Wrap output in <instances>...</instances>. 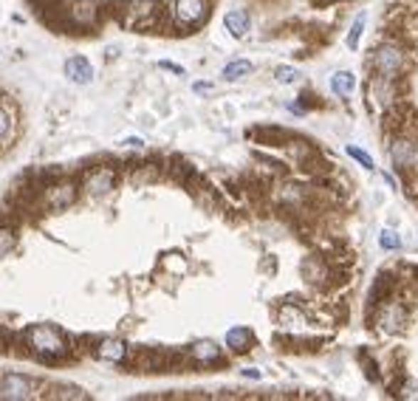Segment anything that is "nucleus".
Masks as SVG:
<instances>
[{"mask_svg": "<svg viewBox=\"0 0 418 401\" xmlns=\"http://www.w3.org/2000/svg\"><path fill=\"white\" fill-rule=\"evenodd\" d=\"M14 246H17V235L9 226H0V257H6L9 251H14Z\"/></svg>", "mask_w": 418, "mask_h": 401, "instance_id": "nucleus-22", "label": "nucleus"}, {"mask_svg": "<svg viewBox=\"0 0 418 401\" xmlns=\"http://www.w3.org/2000/svg\"><path fill=\"white\" fill-rule=\"evenodd\" d=\"M189 356H192L198 365H212V362L221 359V348H218L212 339H201V342H195V345L189 348Z\"/></svg>", "mask_w": 418, "mask_h": 401, "instance_id": "nucleus-16", "label": "nucleus"}, {"mask_svg": "<svg viewBox=\"0 0 418 401\" xmlns=\"http://www.w3.org/2000/svg\"><path fill=\"white\" fill-rule=\"evenodd\" d=\"M172 17L178 26L192 28L207 17V0H172Z\"/></svg>", "mask_w": 418, "mask_h": 401, "instance_id": "nucleus-7", "label": "nucleus"}, {"mask_svg": "<svg viewBox=\"0 0 418 401\" xmlns=\"http://www.w3.org/2000/svg\"><path fill=\"white\" fill-rule=\"evenodd\" d=\"M373 322L382 333H402L404 325H407V308L404 303H399L396 297H385L382 303H376V314H373Z\"/></svg>", "mask_w": 418, "mask_h": 401, "instance_id": "nucleus-4", "label": "nucleus"}, {"mask_svg": "<svg viewBox=\"0 0 418 401\" xmlns=\"http://www.w3.org/2000/svg\"><path fill=\"white\" fill-rule=\"evenodd\" d=\"M26 345L31 348V353L46 356V359H54V356H66L68 353V339L54 325H31L26 330Z\"/></svg>", "mask_w": 418, "mask_h": 401, "instance_id": "nucleus-1", "label": "nucleus"}, {"mask_svg": "<svg viewBox=\"0 0 418 401\" xmlns=\"http://www.w3.org/2000/svg\"><path fill=\"white\" fill-rule=\"evenodd\" d=\"M71 23L74 26H80V28H88V26H93V20H96V3L93 0H77L74 6H71Z\"/></svg>", "mask_w": 418, "mask_h": 401, "instance_id": "nucleus-17", "label": "nucleus"}, {"mask_svg": "<svg viewBox=\"0 0 418 401\" xmlns=\"http://www.w3.org/2000/svg\"><path fill=\"white\" fill-rule=\"evenodd\" d=\"M362 28H365V17L359 14V17H356V23H353V28H350V34H348V46H350V48H359V40H362Z\"/></svg>", "mask_w": 418, "mask_h": 401, "instance_id": "nucleus-23", "label": "nucleus"}, {"mask_svg": "<svg viewBox=\"0 0 418 401\" xmlns=\"http://www.w3.org/2000/svg\"><path fill=\"white\" fill-rule=\"evenodd\" d=\"M66 77L71 82H77V85H88V82L93 80V66L85 57H71L66 63Z\"/></svg>", "mask_w": 418, "mask_h": 401, "instance_id": "nucleus-14", "label": "nucleus"}, {"mask_svg": "<svg viewBox=\"0 0 418 401\" xmlns=\"http://www.w3.org/2000/svg\"><path fill=\"white\" fill-rule=\"evenodd\" d=\"M280 325L286 328V330H291V333H305L308 330V320H305V314L291 303V306H286L283 311H280Z\"/></svg>", "mask_w": 418, "mask_h": 401, "instance_id": "nucleus-15", "label": "nucleus"}, {"mask_svg": "<svg viewBox=\"0 0 418 401\" xmlns=\"http://www.w3.org/2000/svg\"><path fill=\"white\" fill-rule=\"evenodd\" d=\"M390 159L396 167H413L418 161V145L407 136H396L390 145Z\"/></svg>", "mask_w": 418, "mask_h": 401, "instance_id": "nucleus-12", "label": "nucleus"}, {"mask_svg": "<svg viewBox=\"0 0 418 401\" xmlns=\"http://www.w3.org/2000/svg\"><path fill=\"white\" fill-rule=\"evenodd\" d=\"M113 184H116V172H113L110 167H96V170H90V172L85 175L83 187L88 195L99 198V195H108V192L113 189Z\"/></svg>", "mask_w": 418, "mask_h": 401, "instance_id": "nucleus-11", "label": "nucleus"}, {"mask_svg": "<svg viewBox=\"0 0 418 401\" xmlns=\"http://www.w3.org/2000/svg\"><path fill=\"white\" fill-rule=\"evenodd\" d=\"M125 17H127V26L147 28L159 20V3L156 0H130L125 9Z\"/></svg>", "mask_w": 418, "mask_h": 401, "instance_id": "nucleus-10", "label": "nucleus"}, {"mask_svg": "<svg viewBox=\"0 0 418 401\" xmlns=\"http://www.w3.org/2000/svg\"><path fill=\"white\" fill-rule=\"evenodd\" d=\"M379 243H382V249H387V251H393V249H399L402 246V238L396 235V232H382V238H379Z\"/></svg>", "mask_w": 418, "mask_h": 401, "instance_id": "nucleus-25", "label": "nucleus"}, {"mask_svg": "<svg viewBox=\"0 0 418 401\" xmlns=\"http://www.w3.org/2000/svg\"><path fill=\"white\" fill-rule=\"evenodd\" d=\"M77 184L74 181H60V184H54V187H48L46 189V195H43V204L51 209V212H63V209H68L74 201H77Z\"/></svg>", "mask_w": 418, "mask_h": 401, "instance_id": "nucleus-8", "label": "nucleus"}, {"mask_svg": "<svg viewBox=\"0 0 418 401\" xmlns=\"http://www.w3.org/2000/svg\"><path fill=\"white\" fill-rule=\"evenodd\" d=\"M125 145H127V147H136V150H139V147H142V139H127Z\"/></svg>", "mask_w": 418, "mask_h": 401, "instance_id": "nucleus-27", "label": "nucleus"}, {"mask_svg": "<svg viewBox=\"0 0 418 401\" xmlns=\"http://www.w3.org/2000/svg\"><path fill=\"white\" fill-rule=\"evenodd\" d=\"M274 74H277V80L286 82V85H288V82L297 80V68H291V66H280V68H277Z\"/></svg>", "mask_w": 418, "mask_h": 401, "instance_id": "nucleus-26", "label": "nucleus"}, {"mask_svg": "<svg viewBox=\"0 0 418 401\" xmlns=\"http://www.w3.org/2000/svg\"><path fill=\"white\" fill-rule=\"evenodd\" d=\"M348 156L350 159H356L362 167H367V170H373V159L365 153V150H359V147H353V145H348Z\"/></svg>", "mask_w": 418, "mask_h": 401, "instance_id": "nucleus-24", "label": "nucleus"}, {"mask_svg": "<svg viewBox=\"0 0 418 401\" xmlns=\"http://www.w3.org/2000/svg\"><path fill=\"white\" fill-rule=\"evenodd\" d=\"M224 26H226V31L232 34V37H246V31H249V14L244 11V9H232L226 17H224Z\"/></svg>", "mask_w": 418, "mask_h": 401, "instance_id": "nucleus-18", "label": "nucleus"}, {"mask_svg": "<svg viewBox=\"0 0 418 401\" xmlns=\"http://www.w3.org/2000/svg\"><path fill=\"white\" fill-rule=\"evenodd\" d=\"M303 277L311 286H317V288H328L331 286V277H334V266H331V260H325L320 254H311L303 263Z\"/></svg>", "mask_w": 418, "mask_h": 401, "instance_id": "nucleus-9", "label": "nucleus"}, {"mask_svg": "<svg viewBox=\"0 0 418 401\" xmlns=\"http://www.w3.org/2000/svg\"><path fill=\"white\" fill-rule=\"evenodd\" d=\"M37 396V382L20 373H3L0 376V399L3 401H28Z\"/></svg>", "mask_w": 418, "mask_h": 401, "instance_id": "nucleus-6", "label": "nucleus"}, {"mask_svg": "<svg viewBox=\"0 0 418 401\" xmlns=\"http://www.w3.org/2000/svg\"><path fill=\"white\" fill-rule=\"evenodd\" d=\"M20 130H23V116L17 102L9 93H0V156L17 145Z\"/></svg>", "mask_w": 418, "mask_h": 401, "instance_id": "nucleus-2", "label": "nucleus"}, {"mask_svg": "<svg viewBox=\"0 0 418 401\" xmlns=\"http://www.w3.org/2000/svg\"><path fill=\"white\" fill-rule=\"evenodd\" d=\"M393 105H396V80H385V77L373 74L367 82V108L376 116H385Z\"/></svg>", "mask_w": 418, "mask_h": 401, "instance_id": "nucleus-5", "label": "nucleus"}, {"mask_svg": "<svg viewBox=\"0 0 418 401\" xmlns=\"http://www.w3.org/2000/svg\"><path fill=\"white\" fill-rule=\"evenodd\" d=\"M404 51H402V46H396V43H382L376 51H373V57H370V68H373V74H379V77H385V80H399L402 77V71H404Z\"/></svg>", "mask_w": 418, "mask_h": 401, "instance_id": "nucleus-3", "label": "nucleus"}, {"mask_svg": "<svg viewBox=\"0 0 418 401\" xmlns=\"http://www.w3.org/2000/svg\"><path fill=\"white\" fill-rule=\"evenodd\" d=\"M353 88H356V77L350 71H336L334 77H331V90H334L336 96H350Z\"/></svg>", "mask_w": 418, "mask_h": 401, "instance_id": "nucleus-20", "label": "nucleus"}, {"mask_svg": "<svg viewBox=\"0 0 418 401\" xmlns=\"http://www.w3.org/2000/svg\"><path fill=\"white\" fill-rule=\"evenodd\" d=\"M251 330L249 328H232L229 333H226V345L235 350V353H244V350H249L251 345Z\"/></svg>", "mask_w": 418, "mask_h": 401, "instance_id": "nucleus-19", "label": "nucleus"}, {"mask_svg": "<svg viewBox=\"0 0 418 401\" xmlns=\"http://www.w3.org/2000/svg\"><path fill=\"white\" fill-rule=\"evenodd\" d=\"M246 74H251L249 60H235V63H229V66L224 68V77H226L229 82L241 80V77H246Z\"/></svg>", "mask_w": 418, "mask_h": 401, "instance_id": "nucleus-21", "label": "nucleus"}, {"mask_svg": "<svg viewBox=\"0 0 418 401\" xmlns=\"http://www.w3.org/2000/svg\"><path fill=\"white\" fill-rule=\"evenodd\" d=\"M96 356L102 362H113V365H122L127 359V345L122 339H102L96 345Z\"/></svg>", "mask_w": 418, "mask_h": 401, "instance_id": "nucleus-13", "label": "nucleus"}]
</instances>
